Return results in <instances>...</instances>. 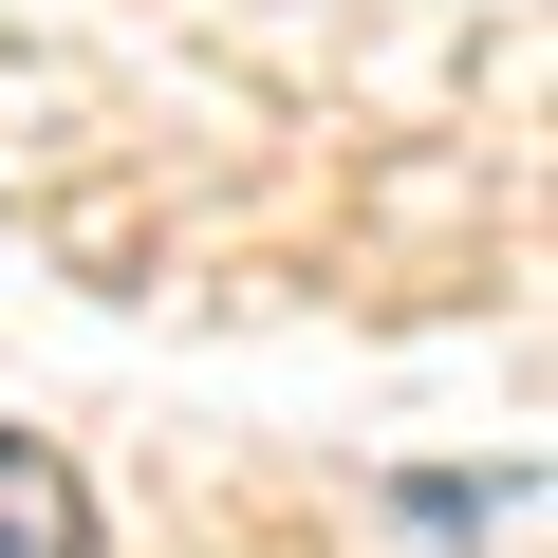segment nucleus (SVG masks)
Instances as JSON below:
<instances>
[{
  "label": "nucleus",
  "instance_id": "nucleus-1",
  "mask_svg": "<svg viewBox=\"0 0 558 558\" xmlns=\"http://www.w3.org/2000/svg\"><path fill=\"white\" fill-rule=\"evenodd\" d=\"M0 558H94L75 465H57V447H20V428H0Z\"/></svg>",
  "mask_w": 558,
  "mask_h": 558
}]
</instances>
